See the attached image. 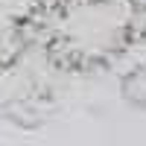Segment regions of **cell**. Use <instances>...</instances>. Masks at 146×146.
Returning a JSON list of instances; mask_svg holds the SVG:
<instances>
[{"mask_svg":"<svg viewBox=\"0 0 146 146\" xmlns=\"http://www.w3.org/2000/svg\"><path fill=\"white\" fill-rule=\"evenodd\" d=\"M120 100L135 111H146V64H131L120 73Z\"/></svg>","mask_w":146,"mask_h":146,"instance_id":"cell-3","label":"cell"},{"mask_svg":"<svg viewBox=\"0 0 146 146\" xmlns=\"http://www.w3.org/2000/svg\"><path fill=\"white\" fill-rule=\"evenodd\" d=\"M23 32L29 47L67 73H94L117 64L146 38L143 0H27Z\"/></svg>","mask_w":146,"mask_h":146,"instance_id":"cell-1","label":"cell"},{"mask_svg":"<svg viewBox=\"0 0 146 146\" xmlns=\"http://www.w3.org/2000/svg\"><path fill=\"white\" fill-rule=\"evenodd\" d=\"M53 108H56V96L47 85H27L3 102V117L23 131H35L50 120Z\"/></svg>","mask_w":146,"mask_h":146,"instance_id":"cell-2","label":"cell"}]
</instances>
